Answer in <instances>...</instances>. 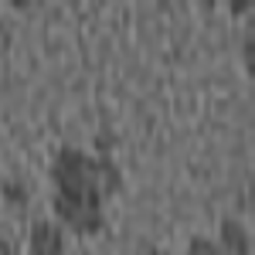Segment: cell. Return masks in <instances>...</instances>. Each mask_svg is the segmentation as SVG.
Returning a JSON list of instances; mask_svg holds the SVG:
<instances>
[{"instance_id":"cell-1","label":"cell","mask_w":255,"mask_h":255,"mask_svg":"<svg viewBox=\"0 0 255 255\" xmlns=\"http://www.w3.org/2000/svg\"><path fill=\"white\" fill-rule=\"evenodd\" d=\"M48 177L55 184V218L82 238L102 228V201L123 187V174L109 157H92L72 146H61L55 153Z\"/></svg>"},{"instance_id":"cell-2","label":"cell","mask_w":255,"mask_h":255,"mask_svg":"<svg viewBox=\"0 0 255 255\" xmlns=\"http://www.w3.org/2000/svg\"><path fill=\"white\" fill-rule=\"evenodd\" d=\"M31 255H65V235L55 221H44L38 218L31 225V245H27Z\"/></svg>"},{"instance_id":"cell-3","label":"cell","mask_w":255,"mask_h":255,"mask_svg":"<svg viewBox=\"0 0 255 255\" xmlns=\"http://www.w3.org/2000/svg\"><path fill=\"white\" fill-rule=\"evenodd\" d=\"M221 255H252V242H249V232L245 225H238L235 218L221 221V245H218Z\"/></svg>"},{"instance_id":"cell-4","label":"cell","mask_w":255,"mask_h":255,"mask_svg":"<svg viewBox=\"0 0 255 255\" xmlns=\"http://www.w3.org/2000/svg\"><path fill=\"white\" fill-rule=\"evenodd\" d=\"M187 255H221V252H218V242L194 235L191 242H187Z\"/></svg>"},{"instance_id":"cell-5","label":"cell","mask_w":255,"mask_h":255,"mask_svg":"<svg viewBox=\"0 0 255 255\" xmlns=\"http://www.w3.org/2000/svg\"><path fill=\"white\" fill-rule=\"evenodd\" d=\"M3 194H7V201H17V204H24V201H27V191H24V187H14V180H10V184H3Z\"/></svg>"},{"instance_id":"cell-6","label":"cell","mask_w":255,"mask_h":255,"mask_svg":"<svg viewBox=\"0 0 255 255\" xmlns=\"http://www.w3.org/2000/svg\"><path fill=\"white\" fill-rule=\"evenodd\" d=\"M245 61H249V72H252V34L245 38Z\"/></svg>"},{"instance_id":"cell-7","label":"cell","mask_w":255,"mask_h":255,"mask_svg":"<svg viewBox=\"0 0 255 255\" xmlns=\"http://www.w3.org/2000/svg\"><path fill=\"white\" fill-rule=\"evenodd\" d=\"M0 255H14V252H10V245H7V238H0Z\"/></svg>"},{"instance_id":"cell-8","label":"cell","mask_w":255,"mask_h":255,"mask_svg":"<svg viewBox=\"0 0 255 255\" xmlns=\"http://www.w3.org/2000/svg\"><path fill=\"white\" fill-rule=\"evenodd\" d=\"M143 255H167V252H160V249H150V252H143Z\"/></svg>"}]
</instances>
